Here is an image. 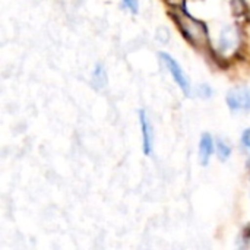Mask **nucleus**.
Instances as JSON below:
<instances>
[{
    "label": "nucleus",
    "instance_id": "f257e3e1",
    "mask_svg": "<svg viewBox=\"0 0 250 250\" xmlns=\"http://www.w3.org/2000/svg\"><path fill=\"white\" fill-rule=\"evenodd\" d=\"M171 18L179 26L183 37L195 47H205L209 42V32L202 21L195 19L185 9L171 12Z\"/></svg>",
    "mask_w": 250,
    "mask_h": 250
},
{
    "label": "nucleus",
    "instance_id": "f03ea898",
    "mask_svg": "<svg viewBox=\"0 0 250 250\" xmlns=\"http://www.w3.org/2000/svg\"><path fill=\"white\" fill-rule=\"evenodd\" d=\"M163 63L166 64V67L168 69V72L171 73L173 79L176 81V83L180 86V89L183 91V94L188 97L190 95V81L188 78V75L185 73V70L182 69V66L176 62V59H173L170 54L167 53H161L160 54Z\"/></svg>",
    "mask_w": 250,
    "mask_h": 250
},
{
    "label": "nucleus",
    "instance_id": "7ed1b4c3",
    "mask_svg": "<svg viewBox=\"0 0 250 250\" xmlns=\"http://www.w3.org/2000/svg\"><path fill=\"white\" fill-rule=\"evenodd\" d=\"M227 104L231 110H250V88L237 86L229 91Z\"/></svg>",
    "mask_w": 250,
    "mask_h": 250
},
{
    "label": "nucleus",
    "instance_id": "20e7f679",
    "mask_svg": "<svg viewBox=\"0 0 250 250\" xmlns=\"http://www.w3.org/2000/svg\"><path fill=\"white\" fill-rule=\"evenodd\" d=\"M139 122H141V130H142V142H144V152L145 155H149L152 152L154 145V129L149 123L148 114L145 110H139Z\"/></svg>",
    "mask_w": 250,
    "mask_h": 250
},
{
    "label": "nucleus",
    "instance_id": "39448f33",
    "mask_svg": "<svg viewBox=\"0 0 250 250\" xmlns=\"http://www.w3.org/2000/svg\"><path fill=\"white\" fill-rule=\"evenodd\" d=\"M212 154H214V139L209 133H204L199 142V161L204 167L208 166Z\"/></svg>",
    "mask_w": 250,
    "mask_h": 250
},
{
    "label": "nucleus",
    "instance_id": "423d86ee",
    "mask_svg": "<svg viewBox=\"0 0 250 250\" xmlns=\"http://www.w3.org/2000/svg\"><path fill=\"white\" fill-rule=\"evenodd\" d=\"M92 83H94L98 89H101V88H104V86L107 85V72H105V69H104V66H103L101 63H98V64L95 66V69H94V73H92Z\"/></svg>",
    "mask_w": 250,
    "mask_h": 250
},
{
    "label": "nucleus",
    "instance_id": "0eeeda50",
    "mask_svg": "<svg viewBox=\"0 0 250 250\" xmlns=\"http://www.w3.org/2000/svg\"><path fill=\"white\" fill-rule=\"evenodd\" d=\"M217 154H218V157H220L221 161H227L229 157L231 155V148H230L224 141L220 139V141L217 142Z\"/></svg>",
    "mask_w": 250,
    "mask_h": 250
},
{
    "label": "nucleus",
    "instance_id": "6e6552de",
    "mask_svg": "<svg viewBox=\"0 0 250 250\" xmlns=\"http://www.w3.org/2000/svg\"><path fill=\"white\" fill-rule=\"evenodd\" d=\"M125 6L132 12V13H138L139 10V0H123Z\"/></svg>",
    "mask_w": 250,
    "mask_h": 250
},
{
    "label": "nucleus",
    "instance_id": "1a4fd4ad",
    "mask_svg": "<svg viewBox=\"0 0 250 250\" xmlns=\"http://www.w3.org/2000/svg\"><path fill=\"white\" fill-rule=\"evenodd\" d=\"M233 7L237 15L243 13L246 10V1L245 0H233Z\"/></svg>",
    "mask_w": 250,
    "mask_h": 250
},
{
    "label": "nucleus",
    "instance_id": "9d476101",
    "mask_svg": "<svg viewBox=\"0 0 250 250\" xmlns=\"http://www.w3.org/2000/svg\"><path fill=\"white\" fill-rule=\"evenodd\" d=\"M199 94H201L204 98H208V97L212 94V91H211V88H209L208 85H202V86L199 88Z\"/></svg>",
    "mask_w": 250,
    "mask_h": 250
},
{
    "label": "nucleus",
    "instance_id": "9b49d317",
    "mask_svg": "<svg viewBox=\"0 0 250 250\" xmlns=\"http://www.w3.org/2000/svg\"><path fill=\"white\" fill-rule=\"evenodd\" d=\"M242 142H243V145H245V146L250 148V129H248V130H245V132H243Z\"/></svg>",
    "mask_w": 250,
    "mask_h": 250
}]
</instances>
